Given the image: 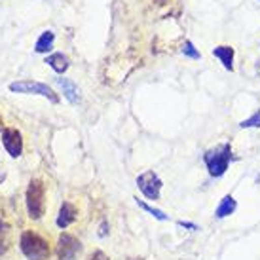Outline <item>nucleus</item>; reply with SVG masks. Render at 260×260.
Instances as JSON below:
<instances>
[{
  "label": "nucleus",
  "instance_id": "412c9836",
  "mask_svg": "<svg viewBox=\"0 0 260 260\" xmlns=\"http://www.w3.org/2000/svg\"><path fill=\"white\" fill-rule=\"evenodd\" d=\"M256 71H258V74H260V61H258V65H256Z\"/></svg>",
  "mask_w": 260,
  "mask_h": 260
},
{
  "label": "nucleus",
  "instance_id": "6ab92c4d",
  "mask_svg": "<svg viewBox=\"0 0 260 260\" xmlns=\"http://www.w3.org/2000/svg\"><path fill=\"white\" fill-rule=\"evenodd\" d=\"M179 226H181V228H188L190 232H196V230H198V226H196L194 222H184V220H179Z\"/></svg>",
  "mask_w": 260,
  "mask_h": 260
},
{
  "label": "nucleus",
  "instance_id": "2eb2a0df",
  "mask_svg": "<svg viewBox=\"0 0 260 260\" xmlns=\"http://www.w3.org/2000/svg\"><path fill=\"white\" fill-rule=\"evenodd\" d=\"M8 243H10V230L4 222H0V254L8 251Z\"/></svg>",
  "mask_w": 260,
  "mask_h": 260
},
{
  "label": "nucleus",
  "instance_id": "39448f33",
  "mask_svg": "<svg viewBox=\"0 0 260 260\" xmlns=\"http://www.w3.org/2000/svg\"><path fill=\"white\" fill-rule=\"evenodd\" d=\"M137 186H139V190L148 198V200H152V202L159 200V192H161V179H159L154 171H146V173L141 175V177L137 179Z\"/></svg>",
  "mask_w": 260,
  "mask_h": 260
},
{
  "label": "nucleus",
  "instance_id": "f257e3e1",
  "mask_svg": "<svg viewBox=\"0 0 260 260\" xmlns=\"http://www.w3.org/2000/svg\"><path fill=\"white\" fill-rule=\"evenodd\" d=\"M230 159H232L230 143L218 145L203 154V161H205L207 171H209L211 177H222V175L226 173L228 166H230Z\"/></svg>",
  "mask_w": 260,
  "mask_h": 260
},
{
  "label": "nucleus",
  "instance_id": "9b49d317",
  "mask_svg": "<svg viewBox=\"0 0 260 260\" xmlns=\"http://www.w3.org/2000/svg\"><path fill=\"white\" fill-rule=\"evenodd\" d=\"M46 63H48L57 74H63L67 69H69V59H67L63 53H51L50 57L46 59Z\"/></svg>",
  "mask_w": 260,
  "mask_h": 260
},
{
  "label": "nucleus",
  "instance_id": "0eeeda50",
  "mask_svg": "<svg viewBox=\"0 0 260 260\" xmlns=\"http://www.w3.org/2000/svg\"><path fill=\"white\" fill-rule=\"evenodd\" d=\"M2 145L12 158H19L23 152V139L21 133L14 127H6L2 131Z\"/></svg>",
  "mask_w": 260,
  "mask_h": 260
},
{
  "label": "nucleus",
  "instance_id": "f3484780",
  "mask_svg": "<svg viewBox=\"0 0 260 260\" xmlns=\"http://www.w3.org/2000/svg\"><path fill=\"white\" fill-rule=\"evenodd\" d=\"M182 53H184V55H188L190 59H200V57H202V55H200V51L196 50L194 44L190 42V40H186V42L182 44Z\"/></svg>",
  "mask_w": 260,
  "mask_h": 260
},
{
  "label": "nucleus",
  "instance_id": "9d476101",
  "mask_svg": "<svg viewBox=\"0 0 260 260\" xmlns=\"http://www.w3.org/2000/svg\"><path fill=\"white\" fill-rule=\"evenodd\" d=\"M236 209H238V202L234 200V196H224L222 200H220V203H218V207L215 209V217L226 218L230 217V215H234Z\"/></svg>",
  "mask_w": 260,
  "mask_h": 260
},
{
  "label": "nucleus",
  "instance_id": "f8f14e48",
  "mask_svg": "<svg viewBox=\"0 0 260 260\" xmlns=\"http://www.w3.org/2000/svg\"><path fill=\"white\" fill-rule=\"evenodd\" d=\"M53 40H55V37H53V32L51 30H44L42 37L37 40V46H35V50H37V53H48V51L53 48Z\"/></svg>",
  "mask_w": 260,
  "mask_h": 260
},
{
  "label": "nucleus",
  "instance_id": "1a4fd4ad",
  "mask_svg": "<svg viewBox=\"0 0 260 260\" xmlns=\"http://www.w3.org/2000/svg\"><path fill=\"white\" fill-rule=\"evenodd\" d=\"M213 55L222 63V67L226 71H234V48L230 46H217L215 50H213Z\"/></svg>",
  "mask_w": 260,
  "mask_h": 260
},
{
  "label": "nucleus",
  "instance_id": "6e6552de",
  "mask_svg": "<svg viewBox=\"0 0 260 260\" xmlns=\"http://www.w3.org/2000/svg\"><path fill=\"white\" fill-rule=\"evenodd\" d=\"M78 218V211L74 207L73 203L65 202L61 205V209H59V215H57V226L59 228H67V226H71Z\"/></svg>",
  "mask_w": 260,
  "mask_h": 260
},
{
  "label": "nucleus",
  "instance_id": "4be33fe9",
  "mask_svg": "<svg viewBox=\"0 0 260 260\" xmlns=\"http://www.w3.org/2000/svg\"><path fill=\"white\" fill-rule=\"evenodd\" d=\"M0 131H2V116H0Z\"/></svg>",
  "mask_w": 260,
  "mask_h": 260
},
{
  "label": "nucleus",
  "instance_id": "20e7f679",
  "mask_svg": "<svg viewBox=\"0 0 260 260\" xmlns=\"http://www.w3.org/2000/svg\"><path fill=\"white\" fill-rule=\"evenodd\" d=\"M10 91H14V93H25V95H42L46 99H50L51 103H59L57 93L50 86H46L42 82H35V80L14 82V84H10Z\"/></svg>",
  "mask_w": 260,
  "mask_h": 260
},
{
  "label": "nucleus",
  "instance_id": "7ed1b4c3",
  "mask_svg": "<svg viewBox=\"0 0 260 260\" xmlns=\"http://www.w3.org/2000/svg\"><path fill=\"white\" fill-rule=\"evenodd\" d=\"M25 202H27L29 217L32 220H38V218L44 217V211H46V186H44V182L40 179H32L29 182Z\"/></svg>",
  "mask_w": 260,
  "mask_h": 260
},
{
  "label": "nucleus",
  "instance_id": "aec40b11",
  "mask_svg": "<svg viewBox=\"0 0 260 260\" xmlns=\"http://www.w3.org/2000/svg\"><path fill=\"white\" fill-rule=\"evenodd\" d=\"M156 2H158V4H166V0H156Z\"/></svg>",
  "mask_w": 260,
  "mask_h": 260
},
{
  "label": "nucleus",
  "instance_id": "423d86ee",
  "mask_svg": "<svg viewBox=\"0 0 260 260\" xmlns=\"http://www.w3.org/2000/svg\"><path fill=\"white\" fill-rule=\"evenodd\" d=\"M82 251V243L71 234H61L57 239V258L59 260H76Z\"/></svg>",
  "mask_w": 260,
  "mask_h": 260
},
{
  "label": "nucleus",
  "instance_id": "4468645a",
  "mask_svg": "<svg viewBox=\"0 0 260 260\" xmlns=\"http://www.w3.org/2000/svg\"><path fill=\"white\" fill-rule=\"evenodd\" d=\"M239 127H243V129H260V110H256L253 116L243 120L239 123Z\"/></svg>",
  "mask_w": 260,
  "mask_h": 260
},
{
  "label": "nucleus",
  "instance_id": "dca6fc26",
  "mask_svg": "<svg viewBox=\"0 0 260 260\" xmlns=\"http://www.w3.org/2000/svg\"><path fill=\"white\" fill-rule=\"evenodd\" d=\"M137 203H139V207H141V209H145L146 213H150V215H152L154 218H158V220H167V215L164 213V211L154 209V207H150V205H146V203H145V202H141V200H137Z\"/></svg>",
  "mask_w": 260,
  "mask_h": 260
},
{
  "label": "nucleus",
  "instance_id": "ddd939ff",
  "mask_svg": "<svg viewBox=\"0 0 260 260\" xmlns=\"http://www.w3.org/2000/svg\"><path fill=\"white\" fill-rule=\"evenodd\" d=\"M57 84L61 87H63V93H65V97L69 99L71 103H76L80 99V93H78V87L74 86L71 80L67 78H57Z\"/></svg>",
  "mask_w": 260,
  "mask_h": 260
},
{
  "label": "nucleus",
  "instance_id": "a211bd4d",
  "mask_svg": "<svg viewBox=\"0 0 260 260\" xmlns=\"http://www.w3.org/2000/svg\"><path fill=\"white\" fill-rule=\"evenodd\" d=\"M89 260H109V256L103 253V251H95V253L89 256Z\"/></svg>",
  "mask_w": 260,
  "mask_h": 260
},
{
  "label": "nucleus",
  "instance_id": "f03ea898",
  "mask_svg": "<svg viewBox=\"0 0 260 260\" xmlns=\"http://www.w3.org/2000/svg\"><path fill=\"white\" fill-rule=\"evenodd\" d=\"M21 253L29 260H48L50 258V245L48 241L35 232H23L19 239Z\"/></svg>",
  "mask_w": 260,
  "mask_h": 260
}]
</instances>
